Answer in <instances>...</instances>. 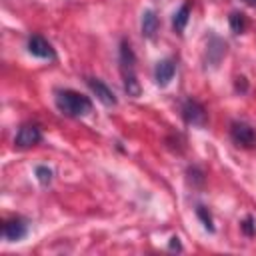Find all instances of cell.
Returning a JSON list of instances; mask_svg holds the SVG:
<instances>
[{"instance_id":"cell-1","label":"cell","mask_w":256,"mask_h":256,"mask_svg":"<svg viewBox=\"0 0 256 256\" xmlns=\"http://www.w3.org/2000/svg\"><path fill=\"white\" fill-rule=\"evenodd\" d=\"M118 62H120V74H122V82H124V92L132 98L140 96L142 88L136 76V54L130 46V42L126 38L120 40V48H118Z\"/></svg>"},{"instance_id":"cell-2","label":"cell","mask_w":256,"mask_h":256,"mask_svg":"<svg viewBox=\"0 0 256 256\" xmlns=\"http://www.w3.org/2000/svg\"><path fill=\"white\" fill-rule=\"evenodd\" d=\"M54 102H56V108L64 116H70V118H80V116H86L92 112V100L76 90H70V88L56 90Z\"/></svg>"},{"instance_id":"cell-3","label":"cell","mask_w":256,"mask_h":256,"mask_svg":"<svg viewBox=\"0 0 256 256\" xmlns=\"http://www.w3.org/2000/svg\"><path fill=\"white\" fill-rule=\"evenodd\" d=\"M230 138L240 148H246V150L256 148V130L246 122H240V120L232 122L230 124Z\"/></svg>"},{"instance_id":"cell-4","label":"cell","mask_w":256,"mask_h":256,"mask_svg":"<svg viewBox=\"0 0 256 256\" xmlns=\"http://www.w3.org/2000/svg\"><path fill=\"white\" fill-rule=\"evenodd\" d=\"M40 140H42L40 126L38 124H32V122H26V124H22L18 128V132L14 136V146L20 148V150H26V148L36 146Z\"/></svg>"},{"instance_id":"cell-5","label":"cell","mask_w":256,"mask_h":256,"mask_svg":"<svg viewBox=\"0 0 256 256\" xmlns=\"http://www.w3.org/2000/svg\"><path fill=\"white\" fill-rule=\"evenodd\" d=\"M182 118H184L186 124L198 126V128L206 126V120H208L206 108H204L198 100H192V98L184 100V104H182Z\"/></svg>"},{"instance_id":"cell-6","label":"cell","mask_w":256,"mask_h":256,"mask_svg":"<svg viewBox=\"0 0 256 256\" xmlns=\"http://www.w3.org/2000/svg\"><path fill=\"white\" fill-rule=\"evenodd\" d=\"M86 84H88V88L92 90V94H94L104 106H116V104H118L114 92H112V90L108 88V84H104L100 78H86Z\"/></svg>"},{"instance_id":"cell-7","label":"cell","mask_w":256,"mask_h":256,"mask_svg":"<svg viewBox=\"0 0 256 256\" xmlns=\"http://www.w3.org/2000/svg\"><path fill=\"white\" fill-rule=\"evenodd\" d=\"M28 234V224L24 218H10L4 222L2 226V236L8 240V242H16V240H22L24 236Z\"/></svg>"},{"instance_id":"cell-8","label":"cell","mask_w":256,"mask_h":256,"mask_svg":"<svg viewBox=\"0 0 256 256\" xmlns=\"http://www.w3.org/2000/svg\"><path fill=\"white\" fill-rule=\"evenodd\" d=\"M28 52L36 58H44V60H52L54 58V48L50 46V42L46 38H42L40 34H32L28 38Z\"/></svg>"},{"instance_id":"cell-9","label":"cell","mask_w":256,"mask_h":256,"mask_svg":"<svg viewBox=\"0 0 256 256\" xmlns=\"http://www.w3.org/2000/svg\"><path fill=\"white\" fill-rule=\"evenodd\" d=\"M174 72H176L174 60L164 58V60H160V62L156 64V68H154V82H156L158 86H168L170 80L174 78Z\"/></svg>"},{"instance_id":"cell-10","label":"cell","mask_w":256,"mask_h":256,"mask_svg":"<svg viewBox=\"0 0 256 256\" xmlns=\"http://www.w3.org/2000/svg\"><path fill=\"white\" fill-rule=\"evenodd\" d=\"M158 28H160V20H158L156 12L150 10V8L144 10V12H142V20H140L142 36H144V38H154L156 32H158Z\"/></svg>"},{"instance_id":"cell-11","label":"cell","mask_w":256,"mask_h":256,"mask_svg":"<svg viewBox=\"0 0 256 256\" xmlns=\"http://www.w3.org/2000/svg\"><path fill=\"white\" fill-rule=\"evenodd\" d=\"M206 54H208V62L212 66H218L220 58L226 54V42L218 36H210L208 40V46H206Z\"/></svg>"},{"instance_id":"cell-12","label":"cell","mask_w":256,"mask_h":256,"mask_svg":"<svg viewBox=\"0 0 256 256\" xmlns=\"http://www.w3.org/2000/svg\"><path fill=\"white\" fill-rule=\"evenodd\" d=\"M188 18H190V6L188 4H182L174 12V16H172V28H174L176 34H182L184 32V28L188 24Z\"/></svg>"},{"instance_id":"cell-13","label":"cell","mask_w":256,"mask_h":256,"mask_svg":"<svg viewBox=\"0 0 256 256\" xmlns=\"http://www.w3.org/2000/svg\"><path fill=\"white\" fill-rule=\"evenodd\" d=\"M228 22H230V28L234 34H242L246 30V16L242 12H232L228 16Z\"/></svg>"},{"instance_id":"cell-14","label":"cell","mask_w":256,"mask_h":256,"mask_svg":"<svg viewBox=\"0 0 256 256\" xmlns=\"http://www.w3.org/2000/svg\"><path fill=\"white\" fill-rule=\"evenodd\" d=\"M196 216L200 218V222L204 224V228H206L208 232H214V220H212V214L208 212L206 206L198 204V206H196Z\"/></svg>"},{"instance_id":"cell-15","label":"cell","mask_w":256,"mask_h":256,"mask_svg":"<svg viewBox=\"0 0 256 256\" xmlns=\"http://www.w3.org/2000/svg\"><path fill=\"white\" fill-rule=\"evenodd\" d=\"M36 178L42 186H48L52 182V170L48 166H36Z\"/></svg>"},{"instance_id":"cell-16","label":"cell","mask_w":256,"mask_h":256,"mask_svg":"<svg viewBox=\"0 0 256 256\" xmlns=\"http://www.w3.org/2000/svg\"><path fill=\"white\" fill-rule=\"evenodd\" d=\"M240 228H242V232H244L248 238H252V236L256 234V222H254V218H252V216H246V218L242 220Z\"/></svg>"},{"instance_id":"cell-17","label":"cell","mask_w":256,"mask_h":256,"mask_svg":"<svg viewBox=\"0 0 256 256\" xmlns=\"http://www.w3.org/2000/svg\"><path fill=\"white\" fill-rule=\"evenodd\" d=\"M188 180L192 182V184H196V186H200L202 182H204V174H202V170L200 168H196V166H192V168H188Z\"/></svg>"},{"instance_id":"cell-18","label":"cell","mask_w":256,"mask_h":256,"mask_svg":"<svg viewBox=\"0 0 256 256\" xmlns=\"http://www.w3.org/2000/svg\"><path fill=\"white\" fill-rule=\"evenodd\" d=\"M236 90L238 92H246L248 90V84H246V78L244 76H238L236 78Z\"/></svg>"},{"instance_id":"cell-19","label":"cell","mask_w":256,"mask_h":256,"mask_svg":"<svg viewBox=\"0 0 256 256\" xmlns=\"http://www.w3.org/2000/svg\"><path fill=\"white\" fill-rule=\"evenodd\" d=\"M170 250H178V252L182 250V244H180V238L178 236H172L170 238Z\"/></svg>"},{"instance_id":"cell-20","label":"cell","mask_w":256,"mask_h":256,"mask_svg":"<svg viewBox=\"0 0 256 256\" xmlns=\"http://www.w3.org/2000/svg\"><path fill=\"white\" fill-rule=\"evenodd\" d=\"M246 4H250V6H256V0H244Z\"/></svg>"}]
</instances>
